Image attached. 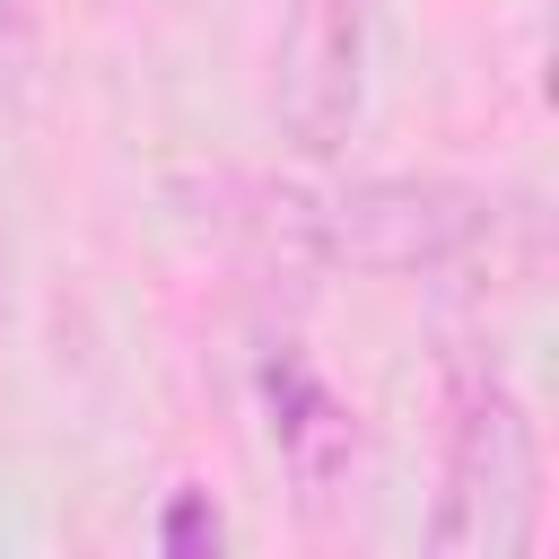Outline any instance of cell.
<instances>
[{"label":"cell","instance_id":"6da1fadb","mask_svg":"<svg viewBox=\"0 0 559 559\" xmlns=\"http://www.w3.org/2000/svg\"><path fill=\"white\" fill-rule=\"evenodd\" d=\"M542 542V437L489 349L445 358V489L428 515L437 559H524Z\"/></svg>","mask_w":559,"mask_h":559},{"label":"cell","instance_id":"3957f363","mask_svg":"<svg viewBox=\"0 0 559 559\" xmlns=\"http://www.w3.org/2000/svg\"><path fill=\"white\" fill-rule=\"evenodd\" d=\"M271 114L297 157H341L367 114V0H297L271 70Z\"/></svg>","mask_w":559,"mask_h":559},{"label":"cell","instance_id":"277c9868","mask_svg":"<svg viewBox=\"0 0 559 559\" xmlns=\"http://www.w3.org/2000/svg\"><path fill=\"white\" fill-rule=\"evenodd\" d=\"M262 419H271V454H280V472L297 480L306 507L349 489V472H358V411L297 349L262 358Z\"/></svg>","mask_w":559,"mask_h":559},{"label":"cell","instance_id":"52a82bcc","mask_svg":"<svg viewBox=\"0 0 559 559\" xmlns=\"http://www.w3.org/2000/svg\"><path fill=\"white\" fill-rule=\"evenodd\" d=\"M0 280H9V245H0Z\"/></svg>","mask_w":559,"mask_h":559},{"label":"cell","instance_id":"8992f818","mask_svg":"<svg viewBox=\"0 0 559 559\" xmlns=\"http://www.w3.org/2000/svg\"><path fill=\"white\" fill-rule=\"evenodd\" d=\"M35 70V0H0V87H26Z\"/></svg>","mask_w":559,"mask_h":559},{"label":"cell","instance_id":"7a4b0ae2","mask_svg":"<svg viewBox=\"0 0 559 559\" xmlns=\"http://www.w3.org/2000/svg\"><path fill=\"white\" fill-rule=\"evenodd\" d=\"M280 245L314 271H358V280H411L463 262L489 227L498 201L454 175H367L341 192H280L271 201Z\"/></svg>","mask_w":559,"mask_h":559},{"label":"cell","instance_id":"5b68a950","mask_svg":"<svg viewBox=\"0 0 559 559\" xmlns=\"http://www.w3.org/2000/svg\"><path fill=\"white\" fill-rule=\"evenodd\" d=\"M157 542H166L175 559H192V550H218V542H227V524H218V507H210L201 489H183V498L166 507V524H157Z\"/></svg>","mask_w":559,"mask_h":559}]
</instances>
